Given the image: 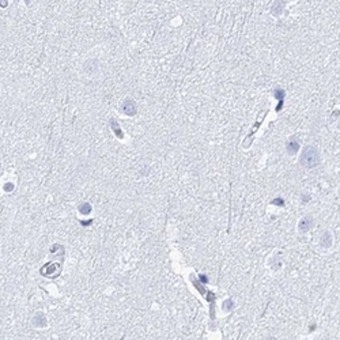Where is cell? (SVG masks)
I'll return each mask as SVG.
<instances>
[{
    "label": "cell",
    "instance_id": "obj_12",
    "mask_svg": "<svg viewBox=\"0 0 340 340\" xmlns=\"http://www.w3.org/2000/svg\"><path fill=\"white\" fill-rule=\"evenodd\" d=\"M283 202H282L280 199H278V200H273V204H282Z\"/></svg>",
    "mask_w": 340,
    "mask_h": 340
},
{
    "label": "cell",
    "instance_id": "obj_9",
    "mask_svg": "<svg viewBox=\"0 0 340 340\" xmlns=\"http://www.w3.org/2000/svg\"><path fill=\"white\" fill-rule=\"evenodd\" d=\"M223 309L226 310V312H230V310L233 309V302L231 301H226L223 304Z\"/></svg>",
    "mask_w": 340,
    "mask_h": 340
},
{
    "label": "cell",
    "instance_id": "obj_8",
    "mask_svg": "<svg viewBox=\"0 0 340 340\" xmlns=\"http://www.w3.org/2000/svg\"><path fill=\"white\" fill-rule=\"evenodd\" d=\"M79 212H80L82 215H89L90 212H91V206H90L89 203L82 204V206L79 207Z\"/></svg>",
    "mask_w": 340,
    "mask_h": 340
},
{
    "label": "cell",
    "instance_id": "obj_7",
    "mask_svg": "<svg viewBox=\"0 0 340 340\" xmlns=\"http://www.w3.org/2000/svg\"><path fill=\"white\" fill-rule=\"evenodd\" d=\"M283 2L282 0H276L275 4H273V7H272V14H275V15H279L282 11H283Z\"/></svg>",
    "mask_w": 340,
    "mask_h": 340
},
{
    "label": "cell",
    "instance_id": "obj_3",
    "mask_svg": "<svg viewBox=\"0 0 340 340\" xmlns=\"http://www.w3.org/2000/svg\"><path fill=\"white\" fill-rule=\"evenodd\" d=\"M312 227H313V218L312 216H304V218L300 220V223H298V229H300L301 233L309 231Z\"/></svg>",
    "mask_w": 340,
    "mask_h": 340
},
{
    "label": "cell",
    "instance_id": "obj_1",
    "mask_svg": "<svg viewBox=\"0 0 340 340\" xmlns=\"http://www.w3.org/2000/svg\"><path fill=\"white\" fill-rule=\"evenodd\" d=\"M300 163L306 169H313V167L318 166L320 163V153L316 147L308 146L305 147L300 157Z\"/></svg>",
    "mask_w": 340,
    "mask_h": 340
},
{
    "label": "cell",
    "instance_id": "obj_5",
    "mask_svg": "<svg viewBox=\"0 0 340 340\" xmlns=\"http://www.w3.org/2000/svg\"><path fill=\"white\" fill-rule=\"evenodd\" d=\"M286 150H287V153L289 154H295L298 150H300V143H298V140H290L287 143V146H286Z\"/></svg>",
    "mask_w": 340,
    "mask_h": 340
},
{
    "label": "cell",
    "instance_id": "obj_2",
    "mask_svg": "<svg viewBox=\"0 0 340 340\" xmlns=\"http://www.w3.org/2000/svg\"><path fill=\"white\" fill-rule=\"evenodd\" d=\"M121 108H122V112H124L125 114H128V116H135L136 112H138L136 102H135L133 100H131V98H127V100H124Z\"/></svg>",
    "mask_w": 340,
    "mask_h": 340
},
{
    "label": "cell",
    "instance_id": "obj_11",
    "mask_svg": "<svg viewBox=\"0 0 340 340\" xmlns=\"http://www.w3.org/2000/svg\"><path fill=\"white\" fill-rule=\"evenodd\" d=\"M283 95H284V91H283V90H276V91H275V97H278L279 100H282V98H283Z\"/></svg>",
    "mask_w": 340,
    "mask_h": 340
},
{
    "label": "cell",
    "instance_id": "obj_10",
    "mask_svg": "<svg viewBox=\"0 0 340 340\" xmlns=\"http://www.w3.org/2000/svg\"><path fill=\"white\" fill-rule=\"evenodd\" d=\"M3 189H4V191H6V192H10V191H12V189H14V185H12V184H11V182H7V184H6V185H4V186H3Z\"/></svg>",
    "mask_w": 340,
    "mask_h": 340
},
{
    "label": "cell",
    "instance_id": "obj_6",
    "mask_svg": "<svg viewBox=\"0 0 340 340\" xmlns=\"http://www.w3.org/2000/svg\"><path fill=\"white\" fill-rule=\"evenodd\" d=\"M320 242L324 248H331V245H332V235H331L329 231H325L324 234H322Z\"/></svg>",
    "mask_w": 340,
    "mask_h": 340
},
{
    "label": "cell",
    "instance_id": "obj_4",
    "mask_svg": "<svg viewBox=\"0 0 340 340\" xmlns=\"http://www.w3.org/2000/svg\"><path fill=\"white\" fill-rule=\"evenodd\" d=\"M31 322L37 328H44V327H46V317H45L42 313H35Z\"/></svg>",
    "mask_w": 340,
    "mask_h": 340
}]
</instances>
